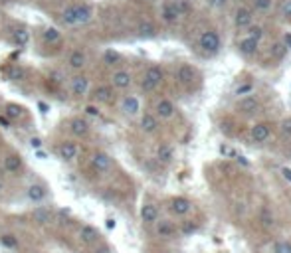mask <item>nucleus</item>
Wrapping results in <instances>:
<instances>
[{
	"instance_id": "nucleus-1",
	"label": "nucleus",
	"mask_w": 291,
	"mask_h": 253,
	"mask_svg": "<svg viewBox=\"0 0 291 253\" xmlns=\"http://www.w3.org/2000/svg\"><path fill=\"white\" fill-rule=\"evenodd\" d=\"M162 77H164V75H162V69L158 68V66H151V68L145 71L143 79H141V87H143V91L153 93L158 85L162 83Z\"/></svg>"
},
{
	"instance_id": "nucleus-2",
	"label": "nucleus",
	"mask_w": 291,
	"mask_h": 253,
	"mask_svg": "<svg viewBox=\"0 0 291 253\" xmlns=\"http://www.w3.org/2000/svg\"><path fill=\"white\" fill-rule=\"evenodd\" d=\"M155 233L158 239H175L179 235V226L173 220H158L155 224Z\"/></svg>"
},
{
	"instance_id": "nucleus-3",
	"label": "nucleus",
	"mask_w": 291,
	"mask_h": 253,
	"mask_svg": "<svg viewBox=\"0 0 291 253\" xmlns=\"http://www.w3.org/2000/svg\"><path fill=\"white\" fill-rule=\"evenodd\" d=\"M169 210H171L175 216L184 218V216H188V214L192 212V202H190L188 198H184V196H175V198L169 200Z\"/></svg>"
},
{
	"instance_id": "nucleus-4",
	"label": "nucleus",
	"mask_w": 291,
	"mask_h": 253,
	"mask_svg": "<svg viewBox=\"0 0 291 253\" xmlns=\"http://www.w3.org/2000/svg\"><path fill=\"white\" fill-rule=\"evenodd\" d=\"M69 91L77 99L86 97L90 93V77H86V75H73L71 83H69Z\"/></svg>"
},
{
	"instance_id": "nucleus-5",
	"label": "nucleus",
	"mask_w": 291,
	"mask_h": 253,
	"mask_svg": "<svg viewBox=\"0 0 291 253\" xmlns=\"http://www.w3.org/2000/svg\"><path fill=\"white\" fill-rule=\"evenodd\" d=\"M58 157L64 162H73L79 157V146H77V142H73V140L60 142V146H58Z\"/></svg>"
},
{
	"instance_id": "nucleus-6",
	"label": "nucleus",
	"mask_w": 291,
	"mask_h": 253,
	"mask_svg": "<svg viewBox=\"0 0 291 253\" xmlns=\"http://www.w3.org/2000/svg\"><path fill=\"white\" fill-rule=\"evenodd\" d=\"M158 220H160V212H158V206L153 204V202H145L141 206V222L145 226H155Z\"/></svg>"
},
{
	"instance_id": "nucleus-7",
	"label": "nucleus",
	"mask_w": 291,
	"mask_h": 253,
	"mask_svg": "<svg viewBox=\"0 0 291 253\" xmlns=\"http://www.w3.org/2000/svg\"><path fill=\"white\" fill-rule=\"evenodd\" d=\"M91 166H93V170H97V172H109L113 168V159L107 153L97 150V153L91 155Z\"/></svg>"
},
{
	"instance_id": "nucleus-8",
	"label": "nucleus",
	"mask_w": 291,
	"mask_h": 253,
	"mask_svg": "<svg viewBox=\"0 0 291 253\" xmlns=\"http://www.w3.org/2000/svg\"><path fill=\"white\" fill-rule=\"evenodd\" d=\"M90 131H91V127L86 117H73V119L69 121V133H71L73 137L86 138L90 135Z\"/></svg>"
},
{
	"instance_id": "nucleus-9",
	"label": "nucleus",
	"mask_w": 291,
	"mask_h": 253,
	"mask_svg": "<svg viewBox=\"0 0 291 253\" xmlns=\"http://www.w3.org/2000/svg\"><path fill=\"white\" fill-rule=\"evenodd\" d=\"M79 241L84 243V245H97L99 241H101V233L97 231V228H93L90 224H86V226H81V230H79Z\"/></svg>"
},
{
	"instance_id": "nucleus-10",
	"label": "nucleus",
	"mask_w": 291,
	"mask_h": 253,
	"mask_svg": "<svg viewBox=\"0 0 291 253\" xmlns=\"http://www.w3.org/2000/svg\"><path fill=\"white\" fill-rule=\"evenodd\" d=\"M200 47L204 52H208V54L218 52V49H220V36H218L216 32H212V30L204 32L200 36Z\"/></svg>"
},
{
	"instance_id": "nucleus-11",
	"label": "nucleus",
	"mask_w": 291,
	"mask_h": 253,
	"mask_svg": "<svg viewBox=\"0 0 291 253\" xmlns=\"http://www.w3.org/2000/svg\"><path fill=\"white\" fill-rule=\"evenodd\" d=\"M2 168H4V172H8V174H20L24 170V161L20 155H6L4 157V161H2Z\"/></svg>"
},
{
	"instance_id": "nucleus-12",
	"label": "nucleus",
	"mask_w": 291,
	"mask_h": 253,
	"mask_svg": "<svg viewBox=\"0 0 291 253\" xmlns=\"http://www.w3.org/2000/svg\"><path fill=\"white\" fill-rule=\"evenodd\" d=\"M131 83H133V77H131L129 71H125V69L113 71L111 87H115V89H127V87H131Z\"/></svg>"
},
{
	"instance_id": "nucleus-13",
	"label": "nucleus",
	"mask_w": 291,
	"mask_h": 253,
	"mask_svg": "<svg viewBox=\"0 0 291 253\" xmlns=\"http://www.w3.org/2000/svg\"><path fill=\"white\" fill-rule=\"evenodd\" d=\"M28 200L32 204H42L46 198H48V188L42 182H34V184L28 186Z\"/></svg>"
},
{
	"instance_id": "nucleus-14",
	"label": "nucleus",
	"mask_w": 291,
	"mask_h": 253,
	"mask_svg": "<svg viewBox=\"0 0 291 253\" xmlns=\"http://www.w3.org/2000/svg\"><path fill=\"white\" fill-rule=\"evenodd\" d=\"M250 137H252L254 142H258V144L266 142V140L271 137V125H269V123H258V125H254Z\"/></svg>"
},
{
	"instance_id": "nucleus-15",
	"label": "nucleus",
	"mask_w": 291,
	"mask_h": 253,
	"mask_svg": "<svg viewBox=\"0 0 291 253\" xmlns=\"http://www.w3.org/2000/svg\"><path fill=\"white\" fill-rule=\"evenodd\" d=\"M91 99L95 103H111L113 99H115V91H113L111 85H97L91 91Z\"/></svg>"
},
{
	"instance_id": "nucleus-16",
	"label": "nucleus",
	"mask_w": 291,
	"mask_h": 253,
	"mask_svg": "<svg viewBox=\"0 0 291 253\" xmlns=\"http://www.w3.org/2000/svg\"><path fill=\"white\" fill-rule=\"evenodd\" d=\"M32 220L38 226H48L54 220V212H52V208L48 206H36L32 210Z\"/></svg>"
},
{
	"instance_id": "nucleus-17",
	"label": "nucleus",
	"mask_w": 291,
	"mask_h": 253,
	"mask_svg": "<svg viewBox=\"0 0 291 253\" xmlns=\"http://www.w3.org/2000/svg\"><path fill=\"white\" fill-rule=\"evenodd\" d=\"M67 66L73 69V71H81V69L88 66V54L84 49H73L67 58Z\"/></svg>"
},
{
	"instance_id": "nucleus-18",
	"label": "nucleus",
	"mask_w": 291,
	"mask_h": 253,
	"mask_svg": "<svg viewBox=\"0 0 291 253\" xmlns=\"http://www.w3.org/2000/svg\"><path fill=\"white\" fill-rule=\"evenodd\" d=\"M177 79H179L182 85H190V83H194L196 79H198V73H196V69L192 68L190 64H182L177 71Z\"/></svg>"
},
{
	"instance_id": "nucleus-19",
	"label": "nucleus",
	"mask_w": 291,
	"mask_h": 253,
	"mask_svg": "<svg viewBox=\"0 0 291 253\" xmlns=\"http://www.w3.org/2000/svg\"><path fill=\"white\" fill-rule=\"evenodd\" d=\"M175 113H177V107L169 99H160L157 103V107H155V117L157 119H173Z\"/></svg>"
},
{
	"instance_id": "nucleus-20",
	"label": "nucleus",
	"mask_w": 291,
	"mask_h": 253,
	"mask_svg": "<svg viewBox=\"0 0 291 253\" xmlns=\"http://www.w3.org/2000/svg\"><path fill=\"white\" fill-rule=\"evenodd\" d=\"M121 111L129 117L139 115V111H141V103H139V99H137L135 95H125V97L121 99Z\"/></svg>"
},
{
	"instance_id": "nucleus-21",
	"label": "nucleus",
	"mask_w": 291,
	"mask_h": 253,
	"mask_svg": "<svg viewBox=\"0 0 291 253\" xmlns=\"http://www.w3.org/2000/svg\"><path fill=\"white\" fill-rule=\"evenodd\" d=\"M139 127H141V131H143V133L153 135V133H157L158 131V119L153 115V113H145V115H141Z\"/></svg>"
},
{
	"instance_id": "nucleus-22",
	"label": "nucleus",
	"mask_w": 291,
	"mask_h": 253,
	"mask_svg": "<svg viewBox=\"0 0 291 253\" xmlns=\"http://www.w3.org/2000/svg\"><path fill=\"white\" fill-rule=\"evenodd\" d=\"M238 109H240L244 115H254V113L260 111V101H258V97H254V95H246V97L240 101Z\"/></svg>"
},
{
	"instance_id": "nucleus-23",
	"label": "nucleus",
	"mask_w": 291,
	"mask_h": 253,
	"mask_svg": "<svg viewBox=\"0 0 291 253\" xmlns=\"http://www.w3.org/2000/svg\"><path fill=\"white\" fill-rule=\"evenodd\" d=\"M260 226L268 231L275 228V214H273V210L269 206L260 208Z\"/></svg>"
},
{
	"instance_id": "nucleus-24",
	"label": "nucleus",
	"mask_w": 291,
	"mask_h": 253,
	"mask_svg": "<svg viewBox=\"0 0 291 253\" xmlns=\"http://www.w3.org/2000/svg\"><path fill=\"white\" fill-rule=\"evenodd\" d=\"M160 16H162V20H164L167 24H175L182 14L179 12V8H177V4H175V2H169V4H164V6H162Z\"/></svg>"
},
{
	"instance_id": "nucleus-25",
	"label": "nucleus",
	"mask_w": 291,
	"mask_h": 253,
	"mask_svg": "<svg viewBox=\"0 0 291 253\" xmlns=\"http://www.w3.org/2000/svg\"><path fill=\"white\" fill-rule=\"evenodd\" d=\"M234 24L238 28H250L252 26V12L247 10L246 6H240L234 14Z\"/></svg>"
},
{
	"instance_id": "nucleus-26",
	"label": "nucleus",
	"mask_w": 291,
	"mask_h": 253,
	"mask_svg": "<svg viewBox=\"0 0 291 253\" xmlns=\"http://www.w3.org/2000/svg\"><path fill=\"white\" fill-rule=\"evenodd\" d=\"M157 161L160 164H171V162L175 161V148L171 146V144H160L157 148Z\"/></svg>"
},
{
	"instance_id": "nucleus-27",
	"label": "nucleus",
	"mask_w": 291,
	"mask_h": 253,
	"mask_svg": "<svg viewBox=\"0 0 291 253\" xmlns=\"http://www.w3.org/2000/svg\"><path fill=\"white\" fill-rule=\"evenodd\" d=\"M62 20L66 26H77V4H69L62 12Z\"/></svg>"
},
{
	"instance_id": "nucleus-28",
	"label": "nucleus",
	"mask_w": 291,
	"mask_h": 253,
	"mask_svg": "<svg viewBox=\"0 0 291 253\" xmlns=\"http://www.w3.org/2000/svg\"><path fill=\"white\" fill-rule=\"evenodd\" d=\"M42 40H44L46 44H60V40H62V32L58 30V28H54V26H50V28H46L44 32H42Z\"/></svg>"
},
{
	"instance_id": "nucleus-29",
	"label": "nucleus",
	"mask_w": 291,
	"mask_h": 253,
	"mask_svg": "<svg viewBox=\"0 0 291 253\" xmlns=\"http://www.w3.org/2000/svg\"><path fill=\"white\" fill-rule=\"evenodd\" d=\"M12 38H14V44L26 46V44L30 42V32H28L24 26H16V28L12 30Z\"/></svg>"
},
{
	"instance_id": "nucleus-30",
	"label": "nucleus",
	"mask_w": 291,
	"mask_h": 253,
	"mask_svg": "<svg viewBox=\"0 0 291 253\" xmlns=\"http://www.w3.org/2000/svg\"><path fill=\"white\" fill-rule=\"evenodd\" d=\"M93 18V10L88 4H77V26H84Z\"/></svg>"
},
{
	"instance_id": "nucleus-31",
	"label": "nucleus",
	"mask_w": 291,
	"mask_h": 253,
	"mask_svg": "<svg viewBox=\"0 0 291 253\" xmlns=\"http://www.w3.org/2000/svg\"><path fill=\"white\" fill-rule=\"evenodd\" d=\"M157 34V28H155V24L153 22H141L137 26V36L139 38H153Z\"/></svg>"
},
{
	"instance_id": "nucleus-32",
	"label": "nucleus",
	"mask_w": 291,
	"mask_h": 253,
	"mask_svg": "<svg viewBox=\"0 0 291 253\" xmlns=\"http://www.w3.org/2000/svg\"><path fill=\"white\" fill-rule=\"evenodd\" d=\"M24 115V107L20 105H16V103H8L6 107H4V117L8 119V121H14V119H20Z\"/></svg>"
},
{
	"instance_id": "nucleus-33",
	"label": "nucleus",
	"mask_w": 291,
	"mask_h": 253,
	"mask_svg": "<svg viewBox=\"0 0 291 253\" xmlns=\"http://www.w3.org/2000/svg\"><path fill=\"white\" fill-rule=\"evenodd\" d=\"M258 44H260V42H256V40H252V38H244V40L240 42V49H242V54L254 56V54L258 52Z\"/></svg>"
},
{
	"instance_id": "nucleus-34",
	"label": "nucleus",
	"mask_w": 291,
	"mask_h": 253,
	"mask_svg": "<svg viewBox=\"0 0 291 253\" xmlns=\"http://www.w3.org/2000/svg\"><path fill=\"white\" fill-rule=\"evenodd\" d=\"M0 243L4 247H8V249H14V247H18V237L12 235V233H2L0 235Z\"/></svg>"
},
{
	"instance_id": "nucleus-35",
	"label": "nucleus",
	"mask_w": 291,
	"mask_h": 253,
	"mask_svg": "<svg viewBox=\"0 0 291 253\" xmlns=\"http://www.w3.org/2000/svg\"><path fill=\"white\" fill-rule=\"evenodd\" d=\"M273 253H291V241L289 239H275Z\"/></svg>"
},
{
	"instance_id": "nucleus-36",
	"label": "nucleus",
	"mask_w": 291,
	"mask_h": 253,
	"mask_svg": "<svg viewBox=\"0 0 291 253\" xmlns=\"http://www.w3.org/2000/svg\"><path fill=\"white\" fill-rule=\"evenodd\" d=\"M103 62H105L107 66L119 64V62H121V54H119V52H115V49H107V52L103 54Z\"/></svg>"
},
{
	"instance_id": "nucleus-37",
	"label": "nucleus",
	"mask_w": 291,
	"mask_h": 253,
	"mask_svg": "<svg viewBox=\"0 0 291 253\" xmlns=\"http://www.w3.org/2000/svg\"><path fill=\"white\" fill-rule=\"evenodd\" d=\"M198 230V224L194 222V220H186V222H182L180 224L179 231H182L184 235H190V233H194V231Z\"/></svg>"
},
{
	"instance_id": "nucleus-38",
	"label": "nucleus",
	"mask_w": 291,
	"mask_h": 253,
	"mask_svg": "<svg viewBox=\"0 0 291 253\" xmlns=\"http://www.w3.org/2000/svg\"><path fill=\"white\" fill-rule=\"evenodd\" d=\"M24 77H26L24 68L14 66V68H10V71H8V79H10V81H20V79H24Z\"/></svg>"
},
{
	"instance_id": "nucleus-39",
	"label": "nucleus",
	"mask_w": 291,
	"mask_h": 253,
	"mask_svg": "<svg viewBox=\"0 0 291 253\" xmlns=\"http://www.w3.org/2000/svg\"><path fill=\"white\" fill-rule=\"evenodd\" d=\"M247 38L260 42V40L264 38V28H260V26H250V28H247Z\"/></svg>"
},
{
	"instance_id": "nucleus-40",
	"label": "nucleus",
	"mask_w": 291,
	"mask_h": 253,
	"mask_svg": "<svg viewBox=\"0 0 291 253\" xmlns=\"http://www.w3.org/2000/svg\"><path fill=\"white\" fill-rule=\"evenodd\" d=\"M279 135L285 138L291 137V117H285V119L279 123Z\"/></svg>"
},
{
	"instance_id": "nucleus-41",
	"label": "nucleus",
	"mask_w": 291,
	"mask_h": 253,
	"mask_svg": "<svg viewBox=\"0 0 291 253\" xmlns=\"http://www.w3.org/2000/svg\"><path fill=\"white\" fill-rule=\"evenodd\" d=\"M252 89H254V83H252V81H246V83H242V85L236 89V95L246 97V95H250V93H252Z\"/></svg>"
},
{
	"instance_id": "nucleus-42",
	"label": "nucleus",
	"mask_w": 291,
	"mask_h": 253,
	"mask_svg": "<svg viewBox=\"0 0 291 253\" xmlns=\"http://www.w3.org/2000/svg\"><path fill=\"white\" fill-rule=\"evenodd\" d=\"M256 8L262 10V12H266V10L271 8V0H256Z\"/></svg>"
},
{
	"instance_id": "nucleus-43",
	"label": "nucleus",
	"mask_w": 291,
	"mask_h": 253,
	"mask_svg": "<svg viewBox=\"0 0 291 253\" xmlns=\"http://www.w3.org/2000/svg\"><path fill=\"white\" fill-rule=\"evenodd\" d=\"M285 49H287V47L283 46V44H273V56H275V58H283V56H285Z\"/></svg>"
},
{
	"instance_id": "nucleus-44",
	"label": "nucleus",
	"mask_w": 291,
	"mask_h": 253,
	"mask_svg": "<svg viewBox=\"0 0 291 253\" xmlns=\"http://www.w3.org/2000/svg\"><path fill=\"white\" fill-rule=\"evenodd\" d=\"M86 115H90V117H99V107L97 105H86Z\"/></svg>"
},
{
	"instance_id": "nucleus-45",
	"label": "nucleus",
	"mask_w": 291,
	"mask_h": 253,
	"mask_svg": "<svg viewBox=\"0 0 291 253\" xmlns=\"http://www.w3.org/2000/svg\"><path fill=\"white\" fill-rule=\"evenodd\" d=\"M281 14H283L285 18H291V0H285V2L281 4Z\"/></svg>"
},
{
	"instance_id": "nucleus-46",
	"label": "nucleus",
	"mask_w": 291,
	"mask_h": 253,
	"mask_svg": "<svg viewBox=\"0 0 291 253\" xmlns=\"http://www.w3.org/2000/svg\"><path fill=\"white\" fill-rule=\"evenodd\" d=\"M30 146H32L34 150H40V148H42V138L32 137V138H30Z\"/></svg>"
},
{
	"instance_id": "nucleus-47",
	"label": "nucleus",
	"mask_w": 291,
	"mask_h": 253,
	"mask_svg": "<svg viewBox=\"0 0 291 253\" xmlns=\"http://www.w3.org/2000/svg\"><path fill=\"white\" fill-rule=\"evenodd\" d=\"M279 172H281V176H283L287 182H291V168H287V166H281V168H279Z\"/></svg>"
},
{
	"instance_id": "nucleus-48",
	"label": "nucleus",
	"mask_w": 291,
	"mask_h": 253,
	"mask_svg": "<svg viewBox=\"0 0 291 253\" xmlns=\"http://www.w3.org/2000/svg\"><path fill=\"white\" fill-rule=\"evenodd\" d=\"M210 2V6H216V8H220V6H224L228 0H208Z\"/></svg>"
},
{
	"instance_id": "nucleus-49",
	"label": "nucleus",
	"mask_w": 291,
	"mask_h": 253,
	"mask_svg": "<svg viewBox=\"0 0 291 253\" xmlns=\"http://www.w3.org/2000/svg\"><path fill=\"white\" fill-rule=\"evenodd\" d=\"M105 226H107V230H115V226H117V224H115V220H113V218H109Z\"/></svg>"
},
{
	"instance_id": "nucleus-50",
	"label": "nucleus",
	"mask_w": 291,
	"mask_h": 253,
	"mask_svg": "<svg viewBox=\"0 0 291 253\" xmlns=\"http://www.w3.org/2000/svg\"><path fill=\"white\" fill-rule=\"evenodd\" d=\"M36 157H38L40 161H44V159H46V153H42V150H36Z\"/></svg>"
},
{
	"instance_id": "nucleus-51",
	"label": "nucleus",
	"mask_w": 291,
	"mask_h": 253,
	"mask_svg": "<svg viewBox=\"0 0 291 253\" xmlns=\"http://www.w3.org/2000/svg\"><path fill=\"white\" fill-rule=\"evenodd\" d=\"M0 125H2V127H8V119H6V117H0Z\"/></svg>"
},
{
	"instance_id": "nucleus-52",
	"label": "nucleus",
	"mask_w": 291,
	"mask_h": 253,
	"mask_svg": "<svg viewBox=\"0 0 291 253\" xmlns=\"http://www.w3.org/2000/svg\"><path fill=\"white\" fill-rule=\"evenodd\" d=\"M97 253H109V249H107V247H99V249H97Z\"/></svg>"
},
{
	"instance_id": "nucleus-53",
	"label": "nucleus",
	"mask_w": 291,
	"mask_h": 253,
	"mask_svg": "<svg viewBox=\"0 0 291 253\" xmlns=\"http://www.w3.org/2000/svg\"><path fill=\"white\" fill-rule=\"evenodd\" d=\"M285 42H287V46L291 47V36H285Z\"/></svg>"
},
{
	"instance_id": "nucleus-54",
	"label": "nucleus",
	"mask_w": 291,
	"mask_h": 253,
	"mask_svg": "<svg viewBox=\"0 0 291 253\" xmlns=\"http://www.w3.org/2000/svg\"><path fill=\"white\" fill-rule=\"evenodd\" d=\"M2 192H4V184H2V182H0V194H2Z\"/></svg>"
},
{
	"instance_id": "nucleus-55",
	"label": "nucleus",
	"mask_w": 291,
	"mask_h": 253,
	"mask_svg": "<svg viewBox=\"0 0 291 253\" xmlns=\"http://www.w3.org/2000/svg\"><path fill=\"white\" fill-rule=\"evenodd\" d=\"M289 155H291V153H289Z\"/></svg>"
}]
</instances>
